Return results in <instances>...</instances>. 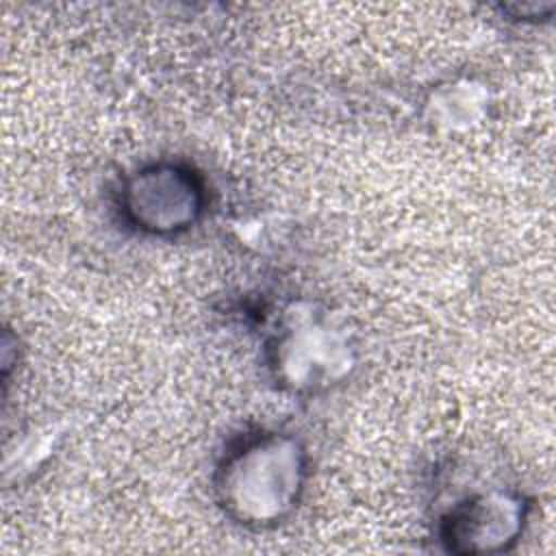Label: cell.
Returning <instances> with one entry per match:
<instances>
[{
    "label": "cell",
    "instance_id": "cell-2",
    "mask_svg": "<svg viewBox=\"0 0 556 556\" xmlns=\"http://www.w3.org/2000/svg\"><path fill=\"white\" fill-rule=\"evenodd\" d=\"M124 211L148 232L185 230L202 211V187L178 165H152L137 172L124 189Z\"/></svg>",
    "mask_w": 556,
    "mask_h": 556
},
{
    "label": "cell",
    "instance_id": "cell-1",
    "mask_svg": "<svg viewBox=\"0 0 556 556\" xmlns=\"http://www.w3.org/2000/svg\"><path fill=\"white\" fill-rule=\"evenodd\" d=\"M304 456L293 439L265 434L232 450L217 476L219 502L248 526L282 519L302 491Z\"/></svg>",
    "mask_w": 556,
    "mask_h": 556
},
{
    "label": "cell",
    "instance_id": "cell-3",
    "mask_svg": "<svg viewBox=\"0 0 556 556\" xmlns=\"http://www.w3.org/2000/svg\"><path fill=\"white\" fill-rule=\"evenodd\" d=\"M519 502L502 493L465 497L443 519V541L454 552H495L515 541L519 528Z\"/></svg>",
    "mask_w": 556,
    "mask_h": 556
}]
</instances>
